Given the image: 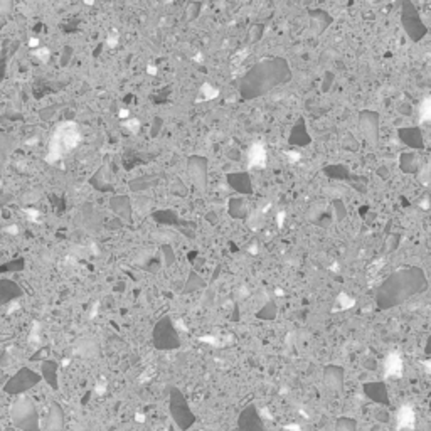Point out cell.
Returning a JSON list of instances; mask_svg holds the SVG:
<instances>
[{
    "instance_id": "1",
    "label": "cell",
    "mask_w": 431,
    "mask_h": 431,
    "mask_svg": "<svg viewBox=\"0 0 431 431\" xmlns=\"http://www.w3.org/2000/svg\"><path fill=\"white\" fill-rule=\"evenodd\" d=\"M288 78H290V71H288V63L285 59L264 61L248 73L241 85V93H244L243 96L246 98L261 96L263 93H266L280 83H285Z\"/></svg>"
},
{
    "instance_id": "2",
    "label": "cell",
    "mask_w": 431,
    "mask_h": 431,
    "mask_svg": "<svg viewBox=\"0 0 431 431\" xmlns=\"http://www.w3.org/2000/svg\"><path fill=\"white\" fill-rule=\"evenodd\" d=\"M81 141V130L78 123L74 121H64L63 125H59L49 141V152L46 155V160L49 163L57 162L59 158L73 152L78 143Z\"/></svg>"
},
{
    "instance_id": "3",
    "label": "cell",
    "mask_w": 431,
    "mask_h": 431,
    "mask_svg": "<svg viewBox=\"0 0 431 431\" xmlns=\"http://www.w3.org/2000/svg\"><path fill=\"white\" fill-rule=\"evenodd\" d=\"M170 413H172L175 424L184 431L194 426V423L197 420L196 415L189 408L186 398L177 389H172V394H170Z\"/></svg>"
},
{
    "instance_id": "4",
    "label": "cell",
    "mask_w": 431,
    "mask_h": 431,
    "mask_svg": "<svg viewBox=\"0 0 431 431\" xmlns=\"http://www.w3.org/2000/svg\"><path fill=\"white\" fill-rule=\"evenodd\" d=\"M238 431H266L255 404H248L238 416Z\"/></svg>"
},
{
    "instance_id": "5",
    "label": "cell",
    "mask_w": 431,
    "mask_h": 431,
    "mask_svg": "<svg viewBox=\"0 0 431 431\" xmlns=\"http://www.w3.org/2000/svg\"><path fill=\"white\" fill-rule=\"evenodd\" d=\"M362 391L374 403L382 406H391V399H389L387 387L384 382H367V384L362 386Z\"/></svg>"
},
{
    "instance_id": "6",
    "label": "cell",
    "mask_w": 431,
    "mask_h": 431,
    "mask_svg": "<svg viewBox=\"0 0 431 431\" xmlns=\"http://www.w3.org/2000/svg\"><path fill=\"white\" fill-rule=\"evenodd\" d=\"M323 382L330 391H342V384H344V371L342 367H335V365H329L323 371Z\"/></svg>"
},
{
    "instance_id": "7",
    "label": "cell",
    "mask_w": 431,
    "mask_h": 431,
    "mask_svg": "<svg viewBox=\"0 0 431 431\" xmlns=\"http://www.w3.org/2000/svg\"><path fill=\"white\" fill-rule=\"evenodd\" d=\"M248 158H250L251 167H264V162H266V150H264V147L261 143L251 145L250 152H248Z\"/></svg>"
},
{
    "instance_id": "8",
    "label": "cell",
    "mask_w": 431,
    "mask_h": 431,
    "mask_svg": "<svg viewBox=\"0 0 431 431\" xmlns=\"http://www.w3.org/2000/svg\"><path fill=\"white\" fill-rule=\"evenodd\" d=\"M335 431H357V421L354 418H337L335 421Z\"/></svg>"
},
{
    "instance_id": "9",
    "label": "cell",
    "mask_w": 431,
    "mask_h": 431,
    "mask_svg": "<svg viewBox=\"0 0 431 431\" xmlns=\"http://www.w3.org/2000/svg\"><path fill=\"white\" fill-rule=\"evenodd\" d=\"M420 116H421V120H423V121L429 120V116H431V101H429L428 98H426V99H423L421 108H420Z\"/></svg>"
},
{
    "instance_id": "10",
    "label": "cell",
    "mask_w": 431,
    "mask_h": 431,
    "mask_svg": "<svg viewBox=\"0 0 431 431\" xmlns=\"http://www.w3.org/2000/svg\"><path fill=\"white\" fill-rule=\"evenodd\" d=\"M399 369H401L399 357L398 356H389V359H387V371H389V373L394 374V373H398Z\"/></svg>"
},
{
    "instance_id": "11",
    "label": "cell",
    "mask_w": 431,
    "mask_h": 431,
    "mask_svg": "<svg viewBox=\"0 0 431 431\" xmlns=\"http://www.w3.org/2000/svg\"><path fill=\"white\" fill-rule=\"evenodd\" d=\"M34 54L37 56L43 63H47V61H49V49H47V47H40V49L34 51Z\"/></svg>"
},
{
    "instance_id": "12",
    "label": "cell",
    "mask_w": 431,
    "mask_h": 431,
    "mask_svg": "<svg viewBox=\"0 0 431 431\" xmlns=\"http://www.w3.org/2000/svg\"><path fill=\"white\" fill-rule=\"evenodd\" d=\"M123 127H127L132 133H137L140 130V121L138 120H128V121H123Z\"/></svg>"
},
{
    "instance_id": "13",
    "label": "cell",
    "mask_w": 431,
    "mask_h": 431,
    "mask_svg": "<svg viewBox=\"0 0 431 431\" xmlns=\"http://www.w3.org/2000/svg\"><path fill=\"white\" fill-rule=\"evenodd\" d=\"M202 90H204V93H206V98H214L216 94H217V91L212 90V88H211L209 85H204Z\"/></svg>"
},
{
    "instance_id": "14",
    "label": "cell",
    "mask_w": 431,
    "mask_h": 431,
    "mask_svg": "<svg viewBox=\"0 0 431 431\" xmlns=\"http://www.w3.org/2000/svg\"><path fill=\"white\" fill-rule=\"evenodd\" d=\"M340 302H342V309H349V306L354 305V300L345 298V295H340Z\"/></svg>"
},
{
    "instance_id": "15",
    "label": "cell",
    "mask_w": 431,
    "mask_h": 431,
    "mask_svg": "<svg viewBox=\"0 0 431 431\" xmlns=\"http://www.w3.org/2000/svg\"><path fill=\"white\" fill-rule=\"evenodd\" d=\"M26 212L29 214V219L31 221H34V222H37V216H40L39 214V211H34V209H26Z\"/></svg>"
},
{
    "instance_id": "16",
    "label": "cell",
    "mask_w": 431,
    "mask_h": 431,
    "mask_svg": "<svg viewBox=\"0 0 431 431\" xmlns=\"http://www.w3.org/2000/svg\"><path fill=\"white\" fill-rule=\"evenodd\" d=\"M116 43H118V40H116L115 35H111V37L106 39V44H108V47H115V46H116Z\"/></svg>"
},
{
    "instance_id": "17",
    "label": "cell",
    "mask_w": 431,
    "mask_h": 431,
    "mask_svg": "<svg viewBox=\"0 0 431 431\" xmlns=\"http://www.w3.org/2000/svg\"><path fill=\"white\" fill-rule=\"evenodd\" d=\"M39 44H40V43H39L37 37H32L31 40H29V47H32V49H34V47H37Z\"/></svg>"
},
{
    "instance_id": "18",
    "label": "cell",
    "mask_w": 431,
    "mask_h": 431,
    "mask_svg": "<svg viewBox=\"0 0 431 431\" xmlns=\"http://www.w3.org/2000/svg\"><path fill=\"white\" fill-rule=\"evenodd\" d=\"M5 231H7L9 234H17V233H19V228H17V226H9L7 229H5Z\"/></svg>"
},
{
    "instance_id": "19",
    "label": "cell",
    "mask_w": 431,
    "mask_h": 431,
    "mask_svg": "<svg viewBox=\"0 0 431 431\" xmlns=\"http://www.w3.org/2000/svg\"><path fill=\"white\" fill-rule=\"evenodd\" d=\"M118 115H120V118H127L130 115V111L128 110H120V113H118Z\"/></svg>"
},
{
    "instance_id": "20",
    "label": "cell",
    "mask_w": 431,
    "mask_h": 431,
    "mask_svg": "<svg viewBox=\"0 0 431 431\" xmlns=\"http://www.w3.org/2000/svg\"><path fill=\"white\" fill-rule=\"evenodd\" d=\"M147 71H149L150 74H157V69H155V66H152V64H150L149 68H147Z\"/></svg>"
},
{
    "instance_id": "21",
    "label": "cell",
    "mask_w": 431,
    "mask_h": 431,
    "mask_svg": "<svg viewBox=\"0 0 431 431\" xmlns=\"http://www.w3.org/2000/svg\"><path fill=\"white\" fill-rule=\"evenodd\" d=\"M283 219H285V214H281V212H280V214H278V224H280V226H281Z\"/></svg>"
}]
</instances>
